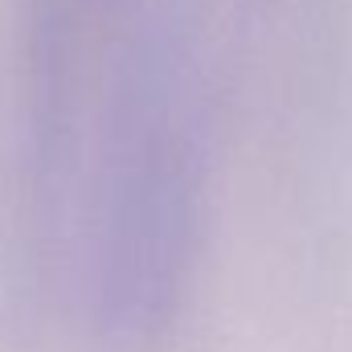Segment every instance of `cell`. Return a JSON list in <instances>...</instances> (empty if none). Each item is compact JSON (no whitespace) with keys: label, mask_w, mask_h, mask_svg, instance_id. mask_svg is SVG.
Wrapping results in <instances>:
<instances>
[{"label":"cell","mask_w":352,"mask_h":352,"mask_svg":"<svg viewBox=\"0 0 352 352\" xmlns=\"http://www.w3.org/2000/svg\"><path fill=\"white\" fill-rule=\"evenodd\" d=\"M201 74L188 25L160 12L140 25L102 127V263L131 311L160 307L180 283L201 201Z\"/></svg>","instance_id":"6da1fadb"}]
</instances>
